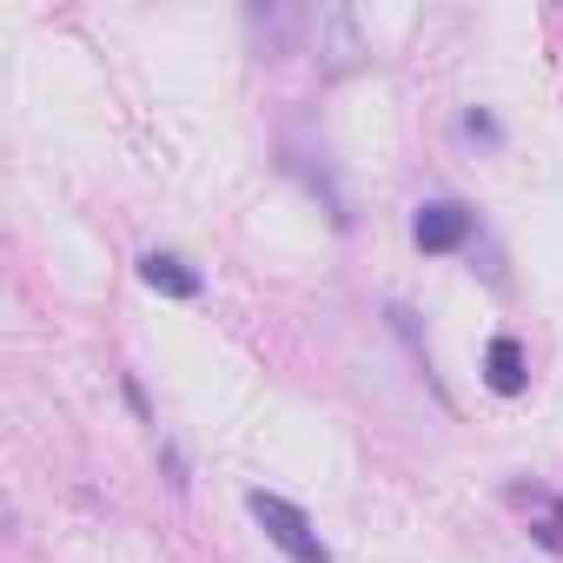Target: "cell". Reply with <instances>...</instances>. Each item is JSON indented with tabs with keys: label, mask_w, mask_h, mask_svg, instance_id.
Wrapping results in <instances>:
<instances>
[{
	"label": "cell",
	"mask_w": 563,
	"mask_h": 563,
	"mask_svg": "<svg viewBox=\"0 0 563 563\" xmlns=\"http://www.w3.org/2000/svg\"><path fill=\"white\" fill-rule=\"evenodd\" d=\"M120 391H126V405H133V418H140V424H153V405H146V391H140V378H133V372L120 378Z\"/></svg>",
	"instance_id": "30bf717a"
},
{
	"label": "cell",
	"mask_w": 563,
	"mask_h": 563,
	"mask_svg": "<svg viewBox=\"0 0 563 563\" xmlns=\"http://www.w3.org/2000/svg\"><path fill=\"white\" fill-rule=\"evenodd\" d=\"M159 471H166V484L173 490H186L192 477H186V457H179V444H159Z\"/></svg>",
	"instance_id": "9c48e42d"
},
{
	"label": "cell",
	"mask_w": 563,
	"mask_h": 563,
	"mask_svg": "<svg viewBox=\"0 0 563 563\" xmlns=\"http://www.w3.org/2000/svg\"><path fill=\"white\" fill-rule=\"evenodd\" d=\"M140 278L159 292V299H179V306H192L199 292H206V278L179 258V252H166V245H153V252H140Z\"/></svg>",
	"instance_id": "8992f818"
},
{
	"label": "cell",
	"mask_w": 563,
	"mask_h": 563,
	"mask_svg": "<svg viewBox=\"0 0 563 563\" xmlns=\"http://www.w3.org/2000/svg\"><path fill=\"white\" fill-rule=\"evenodd\" d=\"M365 54H372V41H365L358 14H352V8H325V14H319V67L339 80V74H358Z\"/></svg>",
	"instance_id": "277c9868"
},
{
	"label": "cell",
	"mask_w": 563,
	"mask_h": 563,
	"mask_svg": "<svg viewBox=\"0 0 563 563\" xmlns=\"http://www.w3.org/2000/svg\"><path fill=\"white\" fill-rule=\"evenodd\" d=\"M510 504H523L530 537H537L550 556H563V497H556V490H543V484H510Z\"/></svg>",
	"instance_id": "52a82bcc"
},
{
	"label": "cell",
	"mask_w": 563,
	"mask_h": 563,
	"mask_svg": "<svg viewBox=\"0 0 563 563\" xmlns=\"http://www.w3.org/2000/svg\"><path fill=\"white\" fill-rule=\"evenodd\" d=\"M312 14L306 8H286V0H265V8H245V34L258 47V60H292L299 41H306Z\"/></svg>",
	"instance_id": "3957f363"
},
{
	"label": "cell",
	"mask_w": 563,
	"mask_h": 563,
	"mask_svg": "<svg viewBox=\"0 0 563 563\" xmlns=\"http://www.w3.org/2000/svg\"><path fill=\"white\" fill-rule=\"evenodd\" d=\"M457 133L477 140V146H504V126H497V113H484V107H464V113H457Z\"/></svg>",
	"instance_id": "ba28073f"
},
{
	"label": "cell",
	"mask_w": 563,
	"mask_h": 563,
	"mask_svg": "<svg viewBox=\"0 0 563 563\" xmlns=\"http://www.w3.org/2000/svg\"><path fill=\"white\" fill-rule=\"evenodd\" d=\"M245 510H252V523L265 530V543H272L278 556H292V563H332L325 537L312 530V517H306L292 497H278V490L252 484V490H245Z\"/></svg>",
	"instance_id": "6da1fadb"
},
{
	"label": "cell",
	"mask_w": 563,
	"mask_h": 563,
	"mask_svg": "<svg viewBox=\"0 0 563 563\" xmlns=\"http://www.w3.org/2000/svg\"><path fill=\"white\" fill-rule=\"evenodd\" d=\"M471 239H477V212H471L464 199H424V206L411 212V245L431 252V258L464 252Z\"/></svg>",
	"instance_id": "7a4b0ae2"
},
{
	"label": "cell",
	"mask_w": 563,
	"mask_h": 563,
	"mask_svg": "<svg viewBox=\"0 0 563 563\" xmlns=\"http://www.w3.org/2000/svg\"><path fill=\"white\" fill-rule=\"evenodd\" d=\"M484 385H490L497 398H523V391H530V352H523L517 332H497V339L484 345Z\"/></svg>",
	"instance_id": "5b68a950"
}]
</instances>
